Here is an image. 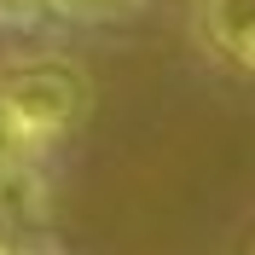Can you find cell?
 I'll return each mask as SVG.
<instances>
[{"label":"cell","mask_w":255,"mask_h":255,"mask_svg":"<svg viewBox=\"0 0 255 255\" xmlns=\"http://www.w3.org/2000/svg\"><path fill=\"white\" fill-rule=\"evenodd\" d=\"M0 255H12V244H0Z\"/></svg>","instance_id":"8992f818"},{"label":"cell","mask_w":255,"mask_h":255,"mask_svg":"<svg viewBox=\"0 0 255 255\" xmlns=\"http://www.w3.org/2000/svg\"><path fill=\"white\" fill-rule=\"evenodd\" d=\"M0 99H6V116H12L17 139L41 157L87 111V76H81L76 64H29L12 81H0Z\"/></svg>","instance_id":"6da1fadb"},{"label":"cell","mask_w":255,"mask_h":255,"mask_svg":"<svg viewBox=\"0 0 255 255\" xmlns=\"http://www.w3.org/2000/svg\"><path fill=\"white\" fill-rule=\"evenodd\" d=\"M47 12V0H0V23H35Z\"/></svg>","instance_id":"5b68a950"},{"label":"cell","mask_w":255,"mask_h":255,"mask_svg":"<svg viewBox=\"0 0 255 255\" xmlns=\"http://www.w3.org/2000/svg\"><path fill=\"white\" fill-rule=\"evenodd\" d=\"M197 17H203L209 47L255 76V0H197Z\"/></svg>","instance_id":"7a4b0ae2"},{"label":"cell","mask_w":255,"mask_h":255,"mask_svg":"<svg viewBox=\"0 0 255 255\" xmlns=\"http://www.w3.org/2000/svg\"><path fill=\"white\" fill-rule=\"evenodd\" d=\"M35 162V151L23 139H17V128H12V116H6V99H0V186H12L23 168Z\"/></svg>","instance_id":"3957f363"},{"label":"cell","mask_w":255,"mask_h":255,"mask_svg":"<svg viewBox=\"0 0 255 255\" xmlns=\"http://www.w3.org/2000/svg\"><path fill=\"white\" fill-rule=\"evenodd\" d=\"M145 0H47V12H64V17H128V12H139Z\"/></svg>","instance_id":"277c9868"}]
</instances>
